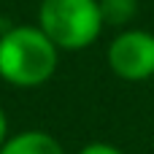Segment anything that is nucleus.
I'll list each match as a JSON object with an SVG mask.
<instances>
[{
	"label": "nucleus",
	"mask_w": 154,
	"mask_h": 154,
	"mask_svg": "<svg viewBox=\"0 0 154 154\" xmlns=\"http://www.w3.org/2000/svg\"><path fill=\"white\" fill-rule=\"evenodd\" d=\"M57 51L41 27H14L0 35V76L14 87H38L51 79Z\"/></svg>",
	"instance_id": "nucleus-1"
},
{
	"label": "nucleus",
	"mask_w": 154,
	"mask_h": 154,
	"mask_svg": "<svg viewBox=\"0 0 154 154\" xmlns=\"http://www.w3.org/2000/svg\"><path fill=\"white\" fill-rule=\"evenodd\" d=\"M97 3H100L103 22H108V24H125L138 11V3L135 0H97Z\"/></svg>",
	"instance_id": "nucleus-5"
},
{
	"label": "nucleus",
	"mask_w": 154,
	"mask_h": 154,
	"mask_svg": "<svg viewBox=\"0 0 154 154\" xmlns=\"http://www.w3.org/2000/svg\"><path fill=\"white\" fill-rule=\"evenodd\" d=\"M5 130H8V125H5V114L0 111V146L5 143Z\"/></svg>",
	"instance_id": "nucleus-7"
},
{
	"label": "nucleus",
	"mask_w": 154,
	"mask_h": 154,
	"mask_svg": "<svg viewBox=\"0 0 154 154\" xmlns=\"http://www.w3.org/2000/svg\"><path fill=\"white\" fill-rule=\"evenodd\" d=\"M79 154H125V152H119L111 143H89V146H84Z\"/></svg>",
	"instance_id": "nucleus-6"
},
{
	"label": "nucleus",
	"mask_w": 154,
	"mask_h": 154,
	"mask_svg": "<svg viewBox=\"0 0 154 154\" xmlns=\"http://www.w3.org/2000/svg\"><path fill=\"white\" fill-rule=\"evenodd\" d=\"M97 0H43L38 8V27L57 49H84L103 30Z\"/></svg>",
	"instance_id": "nucleus-2"
},
{
	"label": "nucleus",
	"mask_w": 154,
	"mask_h": 154,
	"mask_svg": "<svg viewBox=\"0 0 154 154\" xmlns=\"http://www.w3.org/2000/svg\"><path fill=\"white\" fill-rule=\"evenodd\" d=\"M108 65L119 79L143 81L154 76V35L146 30H127L108 46Z\"/></svg>",
	"instance_id": "nucleus-3"
},
{
	"label": "nucleus",
	"mask_w": 154,
	"mask_h": 154,
	"mask_svg": "<svg viewBox=\"0 0 154 154\" xmlns=\"http://www.w3.org/2000/svg\"><path fill=\"white\" fill-rule=\"evenodd\" d=\"M0 154H65L60 141L51 138L49 133H41V130H27V133H19L14 138H8Z\"/></svg>",
	"instance_id": "nucleus-4"
}]
</instances>
